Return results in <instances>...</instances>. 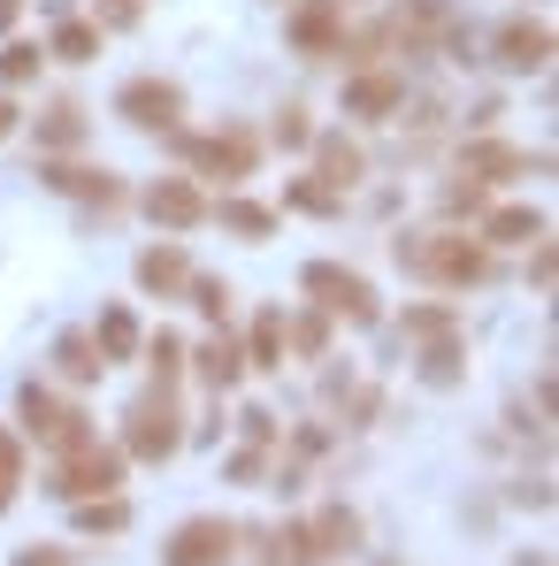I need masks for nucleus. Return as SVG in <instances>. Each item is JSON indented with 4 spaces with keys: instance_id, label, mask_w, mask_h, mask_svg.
<instances>
[{
    "instance_id": "nucleus-27",
    "label": "nucleus",
    "mask_w": 559,
    "mask_h": 566,
    "mask_svg": "<svg viewBox=\"0 0 559 566\" xmlns=\"http://www.w3.org/2000/svg\"><path fill=\"white\" fill-rule=\"evenodd\" d=\"M422 382H460V329L453 337H429V353H422Z\"/></svg>"
},
{
    "instance_id": "nucleus-6",
    "label": "nucleus",
    "mask_w": 559,
    "mask_h": 566,
    "mask_svg": "<svg viewBox=\"0 0 559 566\" xmlns=\"http://www.w3.org/2000/svg\"><path fill=\"white\" fill-rule=\"evenodd\" d=\"M15 413H23V437H39L46 452H77V444L93 437V413H85V406H70V398H54L46 382H23Z\"/></svg>"
},
{
    "instance_id": "nucleus-2",
    "label": "nucleus",
    "mask_w": 559,
    "mask_h": 566,
    "mask_svg": "<svg viewBox=\"0 0 559 566\" xmlns=\"http://www.w3.org/2000/svg\"><path fill=\"white\" fill-rule=\"evenodd\" d=\"M185 452V413H177V382H154L131 413H123V460H146V468H162V460H177Z\"/></svg>"
},
{
    "instance_id": "nucleus-12",
    "label": "nucleus",
    "mask_w": 559,
    "mask_h": 566,
    "mask_svg": "<svg viewBox=\"0 0 559 566\" xmlns=\"http://www.w3.org/2000/svg\"><path fill=\"white\" fill-rule=\"evenodd\" d=\"M146 214H154L162 230H199V222H207V191L191 185V177H154V185H146Z\"/></svg>"
},
{
    "instance_id": "nucleus-10",
    "label": "nucleus",
    "mask_w": 559,
    "mask_h": 566,
    "mask_svg": "<svg viewBox=\"0 0 559 566\" xmlns=\"http://www.w3.org/2000/svg\"><path fill=\"white\" fill-rule=\"evenodd\" d=\"M115 115H123L131 130H177V115H185V93H177L169 77H131V85L115 93Z\"/></svg>"
},
{
    "instance_id": "nucleus-9",
    "label": "nucleus",
    "mask_w": 559,
    "mask_h": 566,
    "mask_svg": "<svg viewBox=\"0 0 559 566\" xmlns=\"http://www.w3.org/2000/svg\"><path fill=\"white\" fill-rule=\"evenodd\" d=\"M406 107V70H391V62H361L353 77H345V115H361V123H391Z\"/></svg>"
},
{
    "instance_id": "nucleus-7",
    "label": "nucleus",
    "mask_w": 559,
    "mask_h": 566,
    "mask_svg": "<svg viewBox=\"0 0 559 566\" xmlns=\"http://www.w3.org/2000/svg\"><path fill=\"white\" fill-rule=\"evenodd\" d=\"M123 468H131V460H123L115 444L85 437L77 452H62V460H54L46 490H54V497H70V505H77V497H107V490H123Z\"/></svg>"
},
{
    "instance_id": "nucleus-26",
    "label": "nucleus",
    "mask_w": 559,
    "mask_h": 566,
    "mask_svg": "<svg viewBox=\"0 0 559 566\" xmlns=\"http://www.w3.org/2000/svg\"><path fill=\"white\" fill-rule=\"evenodd\" d=\"M46 54H54V62H93V54H100V23L70 15V23H62V31L46 39Z\"/></svg>"
},
{
    "instance_id": "nucleus-36",
    "label": "nucleus",
    "mask_w": 559,
    "mask_h": 566,
    "mask_svg": "<svg viewBox=\"0 0 559 566\" xmlns=\"http://www.w3.org/2000/svg\"><path fill=\"white\" fill-rule=\"evenodd\" d=\"M230 482H246V490L261 482V444H246V452H230Z\"/></svg>"
},
{
    "instance_id": "nucleus-28",
    "label": "nucleus",
    "mask_w": 559,
    "mask_h": 566,
    "mask_svg": "<svg viewBox=\"0 0 559 566\" xmlns=\"http://www.w3.org/2000/svg\"><path fill=\"white\" fill-rule=\"evenodd\" d=\"M398 329L429 345V337H453V329H460V314H453V306H406V314H398Z\"/></svg>"
},
{
    "instance_id": "nucleus-32",
    "label": "nucleus",
    "mask_w": 559,
    "mask_h": 566,
    "mask_svg": "<svg viewBox=\"0 0 559 566\" xmlns=\"http://www.w3.org/2000/svg\"><path fill=\"white\" fill-rule=\"evenodd\" d=\"M15 490H23V444H15V429H0V513L15 505Z\"/></svg>"
},
{
    "instance_id": "nucleus-22",
    "label": "nucleus",
    "mask_w": 559,
    "mask_h": 566,
    "mask_svg": "<svg viewBox=\"0 0 559 566\" xmlns=\"http://www.w3.org/2000/svg\"><path fill=\"white\" fill-rule=\"evenodd\" d=\"M238 353H246V368H261V376H277V368H283V314H277V306L246 329V345H238Z\"/></svg>"
},
{
    "instance_id": "nucleus-40",
    "label": "nucleus",
    "mask_w": 559,
    "mask_h": 566,
    "mask_svg": "<svg viewBox=\"0 0 559 566\" xmlns=\"http://www.w3.org/2000/svg\"><path fill=\"white\" fill-rule=\"evenodd\" d=\"M15 566H62V552H15Z\"/></svg>"
},
{
    "instance_id": "nucleus-16",
    "label": "nucleus",
    "mask_w": 559,
    "mask_h": 566,
    "mask_svg": "<svg viewBox=\"0 0 559 566\" xmlns=\"http://www.w3.org/2000/svg\"><path fill=\"white\" fill-rule=\"evenodd\" d=\"M185 283H191V261H185V245H177V238H162V245H146V253H138V291L177 298Z\"/></svg>"
},
{
    "instance_id": "nucleus-37",
    "label": "nucleus",
    "mask_w": 559,
    "mask_h": 566,
    "mask_svg": "<svg viewBox=\"0 0 559 566\" xmlns=\"http://www.w3.org/2000/svg\"><path fill=\"white\" fill-rule=\"evenodd\" d=\"M246 444H277V413H261V406H246Z\"/></svg>"
},
{
    "instance_id": "nucleus-21",
    "label": "nucleus",
    "mask_w": 559,
    "mask_h": 566,
    "mask_svg": "<svg viewBox=\"0 0 559 566\" xmlns=\"http://www.w3.org/2000/svg\"><path fill=\"white\" fill-rule=\"evenodd\" d=\"M552 222L537 214V207H498V214H483V245H537Z\"/></svg>"
},
{
    "instance_id": "nucleus-4",
    "label": "nucleus",
    "mask_w": 559,
    "mask_h": 566,
    "mask_svg": "<svg viewBox=\"0 0 559 566\" xmlns=\"http://www.w3.org/2000/svg\"><path fill=\"white\" fill-rule=\"evenodd\" d=\"M307 298L330 314V322H353V329H369V322H383V298H375V283L361 276V269H338V261H307Z\"/></svg>"
},
{
    "instance_id": "nucleus-14",
    "label": "nucleus",
    "mask_w": 559,
    "mask_h": 566,
    "mask_svg": "<svg viewBox=\"0 0 559 566\" xmlns=\"http://www.w3.org/2000/svg\"><path fill=\"white\" fill-rule=\"evenodd\" d=\"M307 146H314V177H322L330 191H353L361 177H369V154H361L345 130H322V138H307Z\"/></svg>"
},
{
    "instance_id": "nucleus-34",
    "label": "nucleus",
    "mask_w": 559,
    "mask_h": 566,
    "mask_svg": "<svg viewBox=\"0 0 559 566\" xmlns=\"http://www.w3.org/2000/svg\"><path fill=\"white\" fill-rule=\"evenodd\" d=\"M146 353H154V382H177V376H185V337H169V329H162Z\"/></svg>"
},
{
    "instance_id": "nucleus-3",
    "label": "nucleus",
    "mask_w": 559,
    "mask_h": 566,
    "mask_svg": "<svg viewBox=\"0 0 559 566\" xmlns=\"http://www.w3.org/2000/svg\"><path fill=\"white\" fill-rule=\"evenodd\" d=\"M291 566H330V559H353L361 552V513L353 505H322L314 521H291L277 536Z\"/></svg>"
},
{
    "instance_id": "nucleus-25",
    "label": "nucleus",
    "mask_w": 559,
    "mask_h": 566,
    "mask_svg": "<svg viewBox=\"0 0 559 566\" xmlns=\"http://www.w3.org/2000/svg\"><path fill=\"white\" fill-rule=\"evenodd\" d=\"M131 528V505L107 490V497H77V536H123Z\"/></svg>"
},
{
    "instance_id": "nucleus-24",
    "label": "nucleus",
    "mask_w": 559,
    "mask_h": 566,
    "mask_svg": "<svg viewBox=\"0 0 559 566\" xmlns=\"http://www.w3.org/2000/svg\"><path fill=\"white\" fill-rule=\"evenodd\" d=\"M93 345H100V360H107V368H115V360H131V353H138V322H131V306H107V314H100Z\"/></svg>"
},
{
    "instance_id": "nucleus-17",
    "label": "nucleus",
    "mask_w": 559,
    "mask_h": 566,
    "mask_svg": "<svg viewBox=\"0 0 559 566\" xmlns=\"http://www.w3.org/2000/svg\"><path fill=\"white\" fill-rule=\"evenodd\" d=\"M191 376L207 382L215 398H222V390H238V376H246V353H238V337H230V329H215V337L191 353Z\"/></svg>"
},
{
    "instance_id": "nucleus-15",
    "label": "nucleus",
    "mask_w": 559,
    "mask_h": 566,
    "mask_svg": "<svg viewBox=\"0 0 559 566\" xmlns=\"http://www.w3.org/2000/svg\"><path fill=\"white\" fill-rule=\"evenodd\" d=\"M39 185L46 191H70V199H100V207H115L123 185L107 177V169H77V161H54V154H39Z\"/></svg>"
},
{
    "instance_id": "nucleus-13",
    "label": "nucleus",
    "mask_w": 559,
    "mask_h": 566,
    "mask_svg": "<svg viewBox=\"0 0 559 566\" xmlns=\"http://www.w3.org/2000/svg\"><path fill=\"white\" fill-rule=\"evenodd\" d=\"M498 62L506 70H552V23L545 15H514V23H498Z\"/></svg>"
},
{
    "instance_id": "nucleus-41",
    "label": "nucleus",
    "mask_w": 559,
    "mask_h": 566,
    "mask_svg": "<svg viewBox=\"0 0 559 566\" xmlns=\"http://www.w3.org/2000/svg\"><path fill=\"white\" fill-rule=\"evenodd\" d=\"M15 123H23V107H15V99H0V138H8Z\"/></svg>"
},
{
    "instance_id": "nucleus-1",
    "label": "nucleus",
    "mask_w": 559,
    "mask_h": 566,
    "mask_svg": "<svg viewBox=\"0 0 559 566\" xmlns=\"http://www.w3.org/2000/svg\"><path fill=\"white\" fill-rule=\"evenodd\" d=\"M391 253H398V269H414L422 283H437V291H467V283L490 276V245H483V238H460V230H437V238H398Z\"/></svg>"
},
{
    "instance_id": "nucleus-20",
    "label": "nucleus",
    "mask_w": 559,
    "mask_h": 566,
    "mask_svg": "<svg viewBox=\"0 0 559 566\" xmlns=\"http://www.w3.org/2000/svg\"><path fill=\"white\" fill-rule=\"evenodd\" d=\"M207 214H215V222H222V230H238V238H246V245H261V238H269V230H277V214H269V207H261V199H238V191H230V199H207Z\"/></svg>"
},
{
    "instance_id": "nucleus-23",
    "label": "nucleus",
    "mask_w": 559,
    "mask_h": 566,
    "mask_svg": "<svg viewBox=\"0 0 559 566\" xmlns=\"http://www.w3.org/2000/svg\"><path fill=\"white\" fill-rule=\"evenodd\" d=\"M54 368H62L70 382H100V376H107V360H100V345L85 337V329H70V337L54 345Z\"/></svg>"
},
{
    "instance_id": "nucleus-30",
    "label": "nucleus",
    "mask_w": 559,
    "mask_h": 566,
    "mask_svg": "<svg viewBox=\"0 0 559 566\" xmlns=\"http://www.w3.org/2000/svg\"><path fill=\"white\" fill-rule=\"evenodd\" d=\"M283 207H299V214H338V207H345V191H330L322 177H299V185L283 191Z\"/></svg>"
},
{
    "instance_id": "nucleus-33",
    "label": "nucleus",
    "mask_w": 559,
    "mask_h": 566,
    "mask_svg": "<svg viewBox=\"0 0 559 566\" xmlns=\"http://www.w3.org/2000/svg\"><path fill=\"white\" fill-rule=\"evenodd\" d=\"M39 62H46V54H39V46H23V39H15V46H0V85H31V77H39Z\"/></svg>"
},
{
    "instance_id": "nucleus-29",
    "label": "nucleus",
    "mask_w": 559,
    "mask_h": 566,
    "mask_svg": "<svg viewBox=\"0 0 559 566\" xmlns=\"http://www.w3.org/2000/svg\"><path fill=\"white\" fill-rule=\"evenodd\" d=\"M283 345H299V360H322V353H330V314H299V322H283Z\"/></svg>"
},
{
    "instance_id": "nucleus-11",
    "label": "nucleus",
    "mask_w": 559,
    "mask_h": 566,
    "mask_svg": "<svg viewBox=\"0 0 559 566\" xmlns=\"http://www.w3.org/2000/svg\"><path fill=\"white\" fill-rule=\"evenodd\" d=\"M291 46L299 54H345V0H299L291 8Z\"/></svg>"
},
{
    "instance_id": "nucleus-39",
    "label": "nucleus",
    "mask_w": 559,
    "mask_h": 566,
    "mask_svg": "<svg viewBox=\"0 0 559 566\" xmlns=\"http://www.w3.org/2000/svg\"><path fill=\"white\" fill-rule=\"evenodd\" d=\"M529 276H537V291H552V245L537 238V261H529Z\"/></svg>"
},
{
    "instance_id": "nucleus-5",
    "label": "nucleus",
    "mask_w": 559,
    "mask_h": 566,
    "mask_svg": "<svg viewBox=\"0 0 559 566\" xmlns=\"http://www.w3.org/2000/svg\"><path fill=\"white\" fill-rule=\"evenodd\" d=\"M169 146L191 161V177H222V185L253 177V161H261V138L238 130V123H230V130H199V138H191V130H169Z\"/></svg>"
},
{
    "instance_id": "nucleus-18",
    "label": "nucleus",
    "mask_w": 559,
    "mask_h": 566,
    "mask_svg": "<svg viewBox=\"0 0 559 566\" xmlns=\"http://www.w3.org/2000/svg\"><path fill=\"white\" fill-rule=\"evenodd\" d=\"M521 169H529V154H521V146H498V138H475V146H460V177L506 185V177H521Z\"/></svg>"
},
{
    "instance_id": "nucleus-35",
    "label": "nucleus",
    "mask_w": 559,
    "mask_h": 566,
    "mask_svg": "<svg viewBox=\"0 0 559 566\" xmlns=\"http://www.w3.org/2000/svg\"><path fill=\"white\" fill-rule=\"evenodd\" d=\"M307 138H314V123H307V107H283V115H277V146H283V154H299Z\"/></svg>"
},
{
    "instance_id": "nucleus-42",
    "label": "nucleus",
    "mask_w": 559,
    "mask_h": 566,
    "mask_svg": "<svg viewBox=\"0 0 559 566\" xmlns=\"http://www.w3.org/2000/svg\"><path fill=\"white\" fill-rule=\"evenodd\" d=\"M15 15H23V0H0V31H8V23H15Z\"/></svg>"
},
{
    "instance_id": "nucleus-31",
    "label": "nucleus",
    "mask_w": 559,
    "mask_h": 566,
    "mask_svg": "<svg viewBox=\"0 0 559 566\" xmlns=\"http://www.w3.org/2000/svg\"><path fill=\"white\" fill-rule=\"evenodd\" d=\"M185 291H191V298H199V314H207V322H215V329H222V322H230V298H238V291H230V283H222V276H191Z\"/></svg>"
},
{
    "instance_id": "nucleus-19",
    "label": "nucleus",
    "mask_w": 559,
    "mask_h": 566,
    "mask_svg": "<svg viewBox=\"0 0 559 566\" xmlns=\"http://www.w3.org/2000/svg\"><path fill=\"white\" fill-rule=\"evenodd\" d=\"M77 146H85V107L77 99H54L39 115V154H77Z\"/></svg>"
},
{
    "instance_id": "nucleus-38",
    "label": "nucleus",
    "mask_w": 559,
    "mask_h": 566,
    "mask_svg": "<svg viewBox=\"0 0 559 566\" xmlns=\"http://www.w3.org/2000/svg\"><path fill=\"white\" fill-rule=\"evenodd\" d=\"M146 0H100V23H138Z\"/></svg>"
},
{
    "instance_id": "nucleus-8",
    "label": "nucleus",
    "mask_w": 559,
    "mask_h": 566,
    "mask_svg": "<svg viewBox=\"0 0 559 566\" xmlns=\"http://www.w3.org/2000/svg\"><path fill=\"white\" fill-rule=\"evenodd\" d=\"M162 566H238V528L215 521V513H199V521H185L162 544Z\"/></svg>"
}]
</instances>
